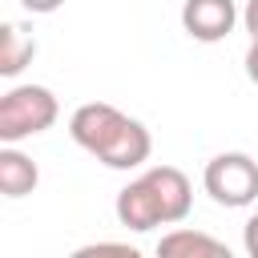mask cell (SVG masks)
<instances>
[{
  "label": "cell",
  "instance_id": "obj_1",
  "mask_svg": "<svg viewBox=\"0 0 258 258\" xmlns=\"http://www.w3.org/2000/svg\"><path fill=\"white\" fill-rule=\"evenodd\" d=\"M69 133H73V141H77L85 153H93V157H97L101 165H109V169H137V165H145L149 153H153L149 129H145L137 117H129V113H121L117 105H109V101H89V105H81V109L69 117Z\"/></svg>",
  "mask_w": 258,
  "mask_h": 258
},
{
  "label": "cell",
  "instance_id": "obj_2",
  "mask_svg": "<svg viewBox=\"0 0 258 258\" xmlns=\"http://www.w3.org/2000/svg\"><path fill=\"white\" fill-rule=\"evenodd\" d=\"M194 206V185L177 165H153L141 177H133L121 194H117V222L125 230H153V226H177L185 222Z\"/></svg>",
  "mask_w": 258,
  "mask_h": 258
},
{
  "label": "cell",
  "instance_id": "obj_3",
  "mask_svg": "<svg viewBox=\"0 0 258 258\" xmlns=\"http://www.w3.org/2000/svg\"><path fill=\"white\" fill-rule=\"evenodd\" d=\"M60 117L56 93L44 85H12L0 97V141L16 145L24 137H36L44 129H52V121Z\"/></svg>",
  "mask_w": 258,
  "mask_h": 258
},
{
  "label": "cell",
  "instance_id": "obj_4",
  "mask_svg": "<svg viewBox=\"0 0 258 258\" xmlns=\"http://www.w3.org/2000/svg\"><path fill=\"white\" fill-rule=\"evenodd\" d=\"M202 185L206 194L226 206V210H242L258 198V161L250 153H218L206 161V173H202Z\"/></svg>",
  "mask_w": 258,
  "mask_h": 258
},
{
  "label": "cell",
  "instance_id": "obj_5",
  "mask_svg": "<svg viewBox=\"0 0 258 258\" xmlns=\"http://www.w3.org/2000/svg\"><path fill=\"white\" fill-rule=\"evenodd\" d=\"M238 4L234 0H185L181 4V28L202 40V44H214V40H226L238 24Z\"/></svg>",
  "mask_w": 258,
  "mask_h": 258
},
{
  "label": "cell",
  "instance_id": "obj_6",
  "mask_svg": "<svg viewBox=\"0 0 258 258\" xmlns=\"http://www.w3.org/2000/svg\"><path fill=\"white\" fill-rule=\"evenodd\" d=\"M157 254H165V258H230L226 242H218V238H210L202 230H185V226L161 234Z\"/></svg>",
  "mask_w": 258,
  "mask_h": 258
},
{
  "label": "cell",
  "instance_id": "obj_7",
  "mask_svg": "<svg viewBox=\"0 0 258 258\" xmlns=\"http://www.w3.org/2000/svg\"><path fill=\"white\" fill-rule=\"evenodd\" d=\"M40 181V169L28 153H20L16 145H4L0 149V194L4 198H24L32 194Z\"/></svg>",
  "mask_w": 258,
  "mask_h": 258
},
{
  "label": "cell",
  "instance_id": "obj_8",
  "mask_svg": "<svg viewBox=\"0 0 258 258\" xmlns=\"http://www.w3.org/2000/svg\"><path fill=\"white\" fill-rule=\"evenodd\" d=\"M32 56H36V40H32V32L8 20V24L0 28V73H4V77L24 73V69L32 64Z\"/></svg>",
  "mask_w": 258,
  "mask_h": 258
},
{
  "label": "cell",
  "instance_id": "obj_9",
  "mask_svg": "<svg viewBox=\"0 0 258 258\" xmlns=\"http://www.w3.org/2000/svg\"><path fill=\"white\" fill-rule=\"evenodd\" d=\"M242 246H246L250 258H258V214L246 218V226H242Z\"/></svg>",
  "mask_w": 258,
  "mask_h": 258
},
{
  "label": "cell",
  "instance_id": "obj_10",
  "mask_svg": "<svg viewBox=\"0 0 258 258\" xmlns=\"http://www.w3.org/2000/svg\"><path fill=\"white\" fill-rule=\"evenodd\" d=\"M64 0H20V8L24 12H32V16H48V12H56Z\"/></svg>",
  "mask_w": 258,
  "mask_h": 258
},
{
  "label": "cell",
  "instance_id": "obj_11",
  "mask_svg": "<svg viewBox=\"0 0 258 258\" xmlns=\"http://www.w3.org/2000/svg\"><path fill=\"white\" fill-rule=\"evenodd\" d=\"M242 24H246L250 40H258V0H246V8H242Z\"/></svg>",
  "mask_w": 258,
  "mask_h": 258
},
{
  "label": "cell",
  "instance_id": "obj_12",
  "mask_svg": "<svg viewBox=\"0 0 258 258\" xmlns=\"http://www.w3.org/2000/svg\"><path fill=\"white\" fill-rule=\"evenodd\" d=\"M246 77L258 85V40H250V48H246Z\"/></svg>",
  "mask_w": 258,
  "mask_h": 258
}]
</instances>
